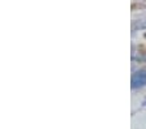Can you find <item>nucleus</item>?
Wrapping results in <instances>:
<instances>
[{"label": "nucleus", "instance_id": "obj_1", "mask_svg": "<svg viewBox=\"0 0 146 129\" xmlns=\"http://www.w3.org/2000/svg\"><path fill=\"white\" fill-rule=\"evenodd\" d=\"M146 85V69H140L132 76V87L140 89Z\"/></svg>", "mask_w": 146, "mask_h": 129}, {"label": "nucleus", "instance_id": "obj_2", "mask_svg": "<svg viewBox=\"0 0 146 129\" xmlns=\"http://www.w3.org/2000/svg\"><path fill=\"white\" fill-rule=\"evenodd\" d=\"M138 28H140V29H142V28H146V22H143L142 25H140V26H138Z\"/></svg>", "mask_w": 146, "mask_h": 129}, {"label": "nucleus", "instance_id": "obj_3", "mask_svg": "<svg viewBox=\"0 0 146 129\" xmlns=\"http://www.w3.org/2000/svg\"><path fill=\"white\" fill-rule=\"evenodd\" d=\"M143 37H145V38H146V33H145V34H143Z\"/></svg>", "mask_w": 146, "mask_h": 129}]
</instances>
